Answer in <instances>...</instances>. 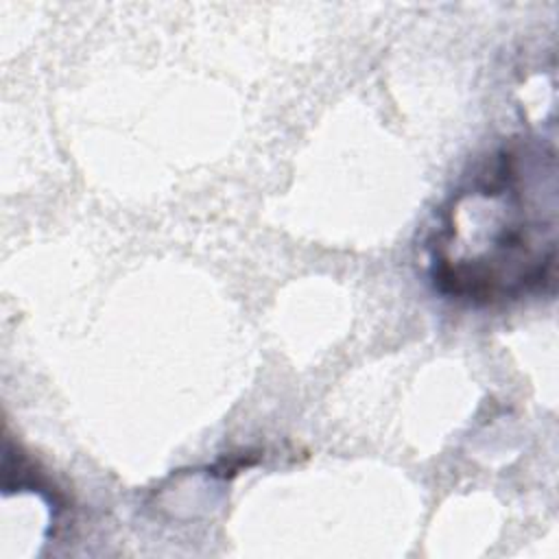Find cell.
<instances>
[{"label":"cell","mask_w":559,"mask_h":559,"mask_svg":"<svg viewBox=\"0 0 559 559\" xmlns=\"http://www.w3.org/2000/svg\"><path fill=\"white\" fill-rule=\"evenodd\" d=\"M555 153L509 144L456 190L432 240V282L439 293L498 304L552 284Z\"/></svg>","instance_id":"6da1fadb"}]
</instances>
